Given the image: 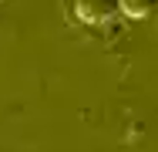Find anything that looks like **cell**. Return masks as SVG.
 Wrapping results in <instances>:
<instances>
[{
  "mask_svg": "<svg viewBox=\"0 0 158 152\" xmlns=\"http://www.w3.org/2000/svg\"><path fill=\"white\" fill-rule=\"evenodd\" d=\"M118 10H125L128 17H135V20H145V17H152L155 0H121V3H118Z\"/></svg>",
  "mask_w": 158,
  "mask_h": 152,
  "instance_id": "7a4b0ae2",
  "label": "cell"
},
{
  "mask_svg": "<svg viewBox=\"0 0 158 152\" xmlns=\"http://www.w3.org/2000/svg\"><path fill=\"white\" fill-rule=\"evenodd\" d=\"M114 10H118L114 0H77V3H74V14H77L81 24H101V20H108Z\"/></svg>",
  "mask_w": 158,
  "mask_h": 152,
  "instance_id": "6da1fadb",
  "label": "cell"
}]
</instances>
